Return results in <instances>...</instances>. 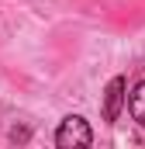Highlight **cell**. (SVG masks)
<instances>
[{
  "mask_svg": "<svg viewBox=\"0 0 145 149\" xmlns=\"http://www.w3.org/2000/svg\"><path fill=\"white\" fill-rule=\"evenodd\" d=\"M90 142H93V132H90L86 118H79V114L62 118V125L55 128V146L59 149H76V146H90Z\"/></svg>",
  "mask_w": 145,
  "mask_h": 149,
  "instance_id": "6da1fadb",
  "label": "cell"
},
{
  "mask_svg": "<svg viewBox=\"0 0 145 149\" xmlns=\"http://www.w3.org/2000/svg\"><path fill=\"white\" fill-rule=\"evenodd\" d=\"M121 108H124V76H110L104 90V121H117Z\"/></svg>",
  "mask_w": 145,
  "mask_h": 149,
  "instance_id": "7a4b0ae2",
  "label": "cell"
},
{
  "mask_svg": "<svg viewBox=\"0 0 145 149\" xmlns=\"http://www.w3.org/2000/svg\"><path fill=\"white\" fill-rule=\"evenodd\" d=\"M128 111H131V118H135L138 125H145V80L131 90V97H128Z\"/></svg>",
  "mask_w": 145,
  "mask_h": 149,
  "instance_id": "3957f363",
  "label": "cell"
},
{
  "mask_svg": "<svg viewBox=\"0 0 145 149\" xmlns=\"http://www.w3.org/2000/svg\"><path fill=\"white\" fill-rule=\"evenodd\" d=\"M28 135H31L28 128H10V139H14V142H28Z\"/></svg>",
  "mask_w": 145,
  "mask_h": 149,
  "instance_id": "277c9868",
  "label": "cell"
}]
</instances>
